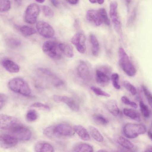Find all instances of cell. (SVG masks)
<instances>
[{
	"label": "cell",
	"mask_w": 152,
	"mask_h": 152,
	"mask_svg": "<svg viewBox=\"0 0 152 152\" xmlns=\"http://www.w3.org/2000/svg\"><path fill=\"white\" fill-rule=\"evenodd\" d=\"M145 126L141 124L128 123L123 128L124 135L129 138L136 137L139 135L144 134L146 132Z\"/></svg>",
	"instance_id": "cell-3"
},
{
	"label": "cell",
	"mask_w": 152,
	"mask_h": 152,
	"mask_svg": "<svg viewBox=\"0 0 152 152\" xmlns=\"http://www.w3.org/2000/svg\"><path fill=\"white\" fill-rule=\"evenodd\" d=\"M98 152H106L107 151L104 150H100L98 151Z\"/></svg>",
	"instance_id": "cell-52"
},
{
	"label": "cell",
	"mask_w": 152,
	"mask_h": 152,
	"mask_svg": "<svg viewBox=\"0 0 152 152\" xmlns=\"http://www.w3.org/2000/svg\"><path fill=\"white\" fill-rule=\"evenodd\" d=\"M125 0L127 4L128 5L130 4L132 0Z\"/></svg>",
	"instance_id": "cell-51"
},
{
	"label": "cell",
	"mask_w": 152,
	"mask_h": 152,
	"mask_svg": "<svg viewBox=\"0 0 152 152\" xmlns=\"http://www.w3.org/2000/svg\"><path fill=\"white\" fill-rule=\"evenodd\" d=\"M52 4L55 7H57L59 4V3L58 0H50Z\"/></svg>",
	"instance_id": "cell-45"
},
{
	"label": "cell",
	"mask_w": 152,
	"mask_h": 152,
	"mask_svg": "<svg viewBox=\"0 0 152 152\" xmlns=\"http://www.w3.org/2000/svg\"><path fill=\"white\" fill-rule=\"evenodd\" d=\"M58 47L61 53L68 58H72L74 56V52L72 46L65 43H58Z\"/></svg>",
	"instance_id": "cell-20"
},
{
	"label": "cell",
	"mask_w": 152,
	"mask_h": 152,
	"mask_svg": "<svg viewBox=\"0 0 152 152\" xmlns=\"http://www.w3.org/2000/svg\"><path fill=\"white\" fill-rule=\"evenodd\" d=\"M52 81L54 85L56 87L61 86L64 84V82L57 76L52 80Z\"/></svg>",
	"instance_id": "cell-42"
},
{
	"label": "cell",
	"mask_w": 152,
	"mask_h": 152,
	"mask_svg": "<svg viewBox=\"0 0 152 152\" xmlns=\"http://www.w3.org/2000/svg\"><path fill=\"white\" fill-rule=\"evenodd\" d=\"M67 1L71 4H75L78 3L79 0H67Z\"/></svg>",
	"instance_id": "cell-46"
},
{
	"label": "cell",
	"mask_w": 152,
	"mask_h": 152,
	"mask_svg": "<svg viewBox=\"0 0 152 152\" xmlns=\"http://www.w3.org/2000/svg\"><path fill=\"white\" fill-rule=\"evenodd\" d=\"M40 12L39 6L37 4L32 3L27 8L25 15L26 21L29 24H34L37 21Z\"/></svg>",
	"instance_id": "cell-6"
},
{
	"label": "cell",
	"mask_w": 152,
	"mask_h": 152,
	"mask_svg": "<svg viewBox=\"0 0 152 152\" xmlns=\"http://www.w3.org/2000/svg\"><path fill=\"white\" fill-rule=\"evenodd\" d=\"M111 70L109 67L103 66L96 71V79L97 82L102 86L107 85L109 82L110 78L108 75Z\"/></svg>",
	"instance_id": "cell-8"
},
{
	"label": "cell",
	"mask_w": 152,
	"mask_h": 152,
	"mask_svg": "<svg viewBox=\"0 0 152 152\" xmlns=\"http://www.w3.org/2000/svg\"><path fill=\"white\" fill-rule=\"evenodd\" d=\"M38 117V114L37 112L33 110H29L26 115V120L30 122H32L36 120Z\"/></svg>",
	"instance_id": "cell-30"
},
{
	"label": "cell",
	"mask_w": 152,
	"mask_h": 152,
	"mask_svg": "<svg viewBox=\"0 0 152 152\" xmlns=\"http://www.w3.org/2000/svg\"><path fill=\"white\" fill-rule=\"evenodd\" d=\"M54 130L56 135L65 136H72L75 133L73 129L66 124H60L54 126Z\"/></svg>",
	"instance_id": "cell-13"
},
{
	"label": "cell",
	"mask_w": 152,
	"mask_h": 152,
	"mask_svg": "<svg viewBox=\"0 0 152 152\" xmlns=\"http://www.w3.org/2000/svg\"><path fill=\"white\" fill-rule=\"evenodd\" d=\"M8 86L11 91L24 96H28L31 93V90L28 84L20 77H15L10 80Z\"/></svg>",
	"instance_id": "cell-2"
},
{
	"label": "cell",
	"mask_w": 152,
	"mask_h": 152,
	"mask_svg": "<svg viewBox=\"0 0 152 152\" xmlns=\"http://www.w3.org/2000/svg\"><path fill=\"white\" fill-rule=\"evenodd\" d=\"M42 11L45 16L48 18H51L54 15L53 10L49 7L44 5L42 7Z\"/></svg>",
	"instance_id": "cell-39"
},
{
	"label": "cell",
	"mask_w": 152,
	"mask_h": 152,
	"mask_svg": "<svg viewBox=\"0 0 152 152\" xmlns=\"http://www.w3.org/2000/svg\"><path fill=\"white\" fill-rule=\"evenodd\" d=\"M89 1L91 3H98L99 4H102L104 1V0H89Z\"/></svg>",
	"instance_id": "cell-44"
},
{
	"label": "cell",
	"mask_w": 152,
	"mask_h": 152,
	"mask_svg": "<svg viewBox=\"0 0 152 152\" xmlns=\"http://www.w3.org/2000/svg\"><path fill=\"white\" fill-rule=\"evenodd\" d=\"M75 152H92L93 149L91 145L86 143H82L76 146L74 149Z\"/></svg>",
	"instance_id": "cell-25"
},
{
	"label": "cell",
	"mask_w": 152,
	"mask_h": 152,
	"mask_svg": "<svg viewBox=\"0 0 152 152\" xmlns=\"http://www.w3.org/2000/svg\"><path fill=\"white\" fill-rule=\"evenodd\" d=\"M100 17L103 22L106 25L109 26L110 24V20L108 17L106 11L103 8H100L98 10Z\"/></svg>",
	"instance_id": "cell-28"
},
{
	"label": "cell",
	"mask_w": 152,
	"mask_h": 152,
	"mask_svg": "<svg viewBox=\"0 0 152 152\" xmlns=\"http://www.w3.org/2000/svg\"><path fill=\"white\" fill-rule=\"evenodd\" d=\"M73 129L82 140L88 141L90 140V137L88 132L82 126L80 125H75L73 127Z\"/></svg>",
	"instance_id": "cell-17"
},
{
	"label": "cell",
	"mask_w": 152,
	"mask_h": 152,
	"mask_svg": "<svg viewBox=\"0 0 152 152\" xmlns=\"http://www.w3.org/2000/svg\"><path fill=\"white\" fill-rule=\"evenodd\" d=\"M91 88L97 95L103 96L107 97H109L110 96V94L97 87L92 86L91 87Z\"/></svg>",
	"instance_id": "cell-34"
},
{
	"label": "cell",
	"mask_w": 152,
	"mask_h": 152,
	"mask_svg": "<svg viewBox=\"0 0 152 152\" xmlns=\"http://www.w3.org/2000/svg\"><path fill=\"white\" fill-rule=\"evenodd\" d=\"M117 141L121 146L128 149H131L134 146L133 144L131 142L122 137H119L117 139Z\"/></svg>",
	"instance_id": "cell-24"
},
{
	"label": "cell",
	"mask_w": 152,
	"mask_h": 152,
	"mask_svg": "<svg viewBox=\"0 0 152 152\" xmlns=\"http://www.w3.org/2000/svg\"><path fill=\"white\" fill-rule=\"evenodd\" d=\"M15 2L18 4H20L21 1L20 0H15Z\"/></svg>",
	"instance_id": "cell-49"
},
{
	"label": "cell",
	"mask_w": 152,
	"mask_h": 152,
	"mask_svg": "<svg viewBox=\"0 0 152 152\" xmlns=\"http://www.w3.org/2000/svg\"><path fill=\"white\" fill-rule=\"evenodd\" d=\"M2 64L4 68L8 72L11 73H17L20 70L18 65L9 59L4 60Z\"/></svg>",
	"instance_id": "cell-16"
},
{
	"label": "cell",
	"mask_w": 152,
	"mask_h": 152,
	"mask_svg": "<svg viewBox=\"0 0 152 152\" xmlns=\"http://www.w3.org/2000/svg\"><path fill=\"white\" fill-rule=\"evenodd\" d=\"M43 52L50 58L58 60L61 56L58 43L55 41H48L45 42L42 46Z\"/></svg>",
	"instance_id": "cell-4"
},
{
	"label": "cell",
	"mask_w": 152,
	"mask_h": 152,
	"mask_svg": "<svg viewBox=\"0 0 152 152\" xmlns=\"http://www.w3.org/2000/svg\"><path fill=\"white\" fill-rule=\"evenodd\" d=\"M18 140L11 134L0 135V148L7 149L15 147L17 144Z\"/></svg>",
	"instance_id": "cell-11"
},
{
	"label": "cell",
	"mask_w": 152,
	"mask_h": 152,
	"mask_svg": "<svg viewBox=\"0 0 152 152\" xmlns=\"http://www.w3.org/2000/svg\"><path fill=\"white\" fill-rule=\"evenodd\" d=\"M94 121L99 124L105 125L107 123V121L104 116L100 115H95L93 116Z\"/></svg>",
	"instance_id": "cell-38"
},
{
	"label": "cell",
	"mask_w": 152,
	"mask_h": 152,
	"mask_svg": "<svg viewBox=\"0 0 152 152\" xmlns=\"http://www.w3.org/2000/svg\"><path fill=\"white\" fill-rule=\"evenodd\" d=\"M88 130L92 137L96 140L99 142H102L103 141L102 135L95 127L90 126L88 127Z\"/></svg>",
	"instance_id": "cell-23"
},
{
	"label": "cell",
	"mask_w": 152,
	"mask_h": 152,
	"mask_svg": "<svg viewBox=\"0 0 152 152\" xmlns=\"http://www.w3.org/2000/svg\"><path fill=\"white\" fill-rule=\"evenodd\" d=\"M53 99L56 102H62L64 103L73 111H77L79 110V104L75 100L71 97L55 95L53 96Z\"/></svg>",
	"instance_id": "cell-12"
},
{
	"label": "cell",
	"mask_w": 152,
	"mask_h": 152,
	"mask_svg": "<svg viewBox=\"0 0 152 152\" xmlns=\"http://www.w3.org/2000/svg\"><path fill=\"white\" fill-rule=\"evenodd\" d=\"M123 113L125 115L133 120L137 121H140V113L134 109L125 108L124 109Z\"/></svg>",
	"instance_id": "cell-22"
},
{
	"label": "cell",
	"mask_w": 152,
	"mask_h": 152,
	"mask_svg": "<svg viewBox=\"0 0 152 152\" xmlns=\"http://www.w3.org/2000/svg\"><path fill=\"white\" fill-rule=\"evenodd\" d=\"M36 28L39 34L46 38L52 37L55 34L52 27L47 23L42 21H38L36 24Z\"/></svg>",
	"instance_id": "cell-9"
},
{
	"label": "cell",
	"mask_w": 152,
	"mask_h": 152,
	"mask_svg": "<svg viewBox=\"0 0 152 152\" xmlns=\"http://www.w3.org/2000/svg\"><path fill=\"white\" fill-rule=\"evenodd\" d=\"M86 17L88 21L96 26H100L103 22L98 11L97 10H88L86 13Z\"/></svg>",
	"instance_id": "cell-15"
},
{
	"label": "cell",
	"mask_w": 152,
	"mask_h": 152,
	"mask_svg": "<svg viewBox=\"0 0 152 152\" xmlns=\"http://www.w3.org/2000/svg\"><path fill=\"white\" fill-rule=\"evenodd\" d=\"M124 87L133 95L137 93V90L136 88L129 82L125 81L124 82Z\"/></svg>",
	"instance_id": "cell-35"
},
{
	"label": "cell",
	"mask_w": 152,
	"mask_h": 152,
	"mask_svg": "<svg viewBox=\"0 0 152 152\" xmlns=\"http://www.w3.org/2000/svg\"><path fill=\"white\" fill-rule=\"evenodd\" d=\"M16 118L4 114H0V129H11L20 124Z\"/></svg>",
	"instance_id": "cell-7"
},
{
	"label": "cell",
	"mask_w": 152,
	"mask_h": 152,
	"mask_svg": "<svg viewBox=\"0 0 152 152\" xmlns=\"http://www.w3.org/2000/svg\"><path fill=\"white\" fill-rule=\"evenodd\" d=\"M118 54L119 64L123 70L129 76H134L136 73V68L123 48H119Z\"/></svg>",
	"instance_id": "cell-1"
},
{
	"label": "cell",
	"mask_w": 152,
	"mask_h": 152,
	"mask_svg": "<svg viewBox=\"0 0 152 152\" xmlns=\"http://www.w3.org/2000/svg\"><path fill=\"white\" fill-rule=\"evenodd\" d=\"M36 152H52L54 151L53 146L50 143L44 142L37 143L34 146Z\"/></svg>",
	"instance_id": "cell-18"
},
{
	"label": "cell",
	"mask_w": 152,
	"mask_h": 152,
	"mask_svg": "<svg viewBox=\"0 0 152 152\" xmlns=\"http://www.w3.org/2000/svg\"><path fill=\"white\" fill-rule=\"evenodd\" d=\"M111 78L113 87L116 89H119L120 88V86L118 84V74L117 73H114L112 74Z\"/></svg>",
	"instance_id": "cell-37"
},
{
	"label": "cell",
	"mask_w": 152,
	"mask_h": 152,
	"mask_svg": "<svg viewBox=\"0 0 152 152\" xmlns=\"http://www.w3.org/2000/svg\"><path fill=\"white\" fill-rule=\"evenodd\" d=\"M11 134L18 140L26 141L29 140L31 136V132L26 127L19 124L10 130Z\"/></svg>",
	"instance_id": "cell-5"
},
{
	"label": "cell",
	"mask_w": 152,
	"mask_h": 152,
	"mask_svg": "<svg viewBox=\"0 0 152 152\" xmlns=\"http://www.w3.org/2000/svg\"><path fill=\"white\" fill-rule=\"evenodd\" d=\"M31 106L37 108H43L48 110H49L50 109L48 105L39 102L34 103L32 104Z\"/></svg>",
	"instance_id": "cell-41"
},
{
	"label": "cell",
	"mask_w": 152,
	"mask_h": 152,
	"mask_svg": "<svg viewBox=\"0 0 152 152\" xmlns=\"http://www.w3.org/2000/svg\"><path fill=\"white\" fill-rule=\"evenodd\" d=\"M20 31L22 34L26 36L31 35L37 32L36 30L34 28L26 26L21 27L20 28Z\"/></svg>",
	"instance_id": "cell-27"
},
{
	"label": "cell",
	"mask_w": 152,
	"mask_h": 152,
	"mask_svg": "<svg viewBox=\"0 0 152 152\" xmlns=\"http://www.w3.org/2000/svg\"><path fill=\"white\" fill-rule=\"evenodd\" d=\"M118 4L116 1L111 2L110 5L109 14L111 20L119 18L118 15Z\"/></svg>",
	"instance_id": "cell-26"
},
{
	"label": "cell",
	"mask_w": 152,
	"mask_h": 152,
	"mask_svg": "<svg viewBox=\"0 0 152 152\" xmlns=\"http://www.w3.org/2000/svg\"><path fill=\"white\" fill-rule=\"evenodd\" d=\"M10 2L9 0H0V12H5L10 8Z\"/></svg>",
	"instance_id": "cell-31"
},
{
	"label": "cell",
	"mask_w": 152,
	"mask_h": 152,
	"mask_svg": "<svg viewBox=\"0 0 152 152\" xmlns=\"http://www.w3.org/2000/svg\"><path fill=\"white\" fill-rule=\"evenodd\" d=\"M89 40L91 45V52L94 56H97L99 52V41L96 36L91 34L89 36Z\"/></svg>",
	"instance_id": "cell-19"
},
{
	"label": "cell",
	"mask_w": 152,
	"mask_h": 152,
	"mask_svg": "<svg viewBox=\"0 0 152 152\" xmlns=\"http://www.w3.org/2000/svg\"><path fill=\"white\" fill-rule=\"evenodd\" d=\"M6 44L10 47L15 48L18 47L21 44L20 41L16 38H8L6 41Z\"/></svg>",
	"instance_id": "cell-29"
},
{
	"label": "cell",
	"mask_w": 152,
	"mask_h": 152,
	"mask_svg": "<svg viewBox=\"0 0 152 152\" xmlns=\"http://www.w3.org/2000/svg\"><path fill=\"white\" fill-rule=\"evenodd\" d=\"M77 73L80 78L84 80H89L91 78V74L89 68L84 61H80L77 69Z\"/></svg>",
	"instance_id": "cell-14"
},
{
	"label": "cell",
	"mask_w": 152,
	"mask_h": 152,
	"mask_svg": "<svg viewBox=\"0 0 152 152\" xmlns=\"http://www.w3.org/2000/svg\"><path fill=\"white\" fill-rule=\"evenodd\" d=\"M142 88L149 104L151 107L152 96L151 92L148 88L144 85H142Z\"/></svg>",
	"instance_id": "cell-36"
},
{
	"label": "cell",
	"mask_w": 152,
	"mask_h": 152,
	"mask_svg": "<svg viewBox=\"0 0 152 152\" xmlns=\"http://www.w3.org/2000/svg\"><path fill=\"white\" fill-rule=\"evenodd\" d=\"M54 126H50L45 129L43 131L44 135L49 138H52L56 135L54 130Z\"/></svg>",
	"instance_id": "cell-33"
},
{
	"label": "cell",
	"mask_w": 152,
	"mask_h": 152,
	"mask_svg": "<svg viewBox=\"0 0 152 152\" xmlns=\"http://www.w3.org/2000/svg\"><path fill=\"white\" fill-rule=\"evenodd\" d=\"M139 106L142 114L145 118H148L150 116V111L148 106L144 102L141 101L139 103Z\"/></svg>",
	"instance_id": "cell-32"
},
{
	"label": "cell",
	"mask_w": 152,
	"mask_h": 152,
	"mask_svg": "<svg viewBox=\"0 0 152 152\" xmlns=\"http://www.w3.org/2000/svg\"><path fill=\"white\" fill-rule=\"evenodd\" d=\"M72 43L74 45L80 53H84L86 50V37L83 33H77L75 34L71 39Z\"/></svg>",
	"instance_id": "cell-10"
},
{
	"label": "cell",
	"mask_w": 152,
	"mask_h": 152,
	"mask_svg": "<svg viewBox=\"0 0 152 152\" xmlns=\"http://www.w3.org/2000/svg\"><path fill=\"white\" fill-rule=\"evenodd\" d=\"M121 101L125 104L129 105L134 108L137 107V104L134 102L130 100L127 97L123 96L121 97Z\"/></svg>",
	"instance_id": "cell-40"
},
{
	"label": "cell",
	"mask_w": 152,
	"mask_h": 152,
	"mask_svg": "<svg viewBox=\"0 0 152 152\" xmlns=\"http://www.w3.org/2000/svg\"><path fill=\"white\" fill-rule=\"evenodd\" d=\"M37 2L39 3H42L44 2L45 0H35Z\"/></svg>",
	"instance_id": "cell-50"
},
{
	"label": "cell",
	"mask_w": 152,
	"mask_h": 152,
	"mask_svg": "<svg viewBox=\"0 0 152 152\" xmlns=\"http://www.w3.org/2000/svg\"><path fill=\"white\" fill-rule=\"evenodd\" d=\"M107 107L109 111L113 115L117 116L119 114L120 110L116 100L112 99L109 101L107 103Z\"/></svg>",
	"instance_id": "cell-21"
},
{
	"label": "cell",
	"mask_w": 152,
	"mask_h": 152,
	"mask_svg": "<svg viewBox=\"0 0 152 152\" xmlns=\"http://www.w3.org/2000/svg\"><path fill=\"white\" fill-rule=\"evenodd\" d=\"M148 136L149 138L151 139V140H152V133L150 131H149L148 132Z\"/></svg>",
	"instance_id": "cell-48"
},
{
	"label": "cell",
	"mask_w": 152,
	"mask_h": 152,
	"mask_svg": "<svg viewBox=\"0 0 152 152\" xmlns=\"http://www.w3.org/2000/svg\"><path fill=\"white\" fill-rule=\"evenodd\" d=\"M152 150V147L151 145H148L146 148L145 152H151Z\"/></svg>",
	"instance_id": "cell-47"
},
{
	"label": "cell",
	"mask_w": 152,
	"mask_h": 152,
	"mask_svg": "<svg viewBox=\"0 0 152 152\" xmlns=\"http://www.w3.org/2000/svg\"><path fill=\"white\" fill-rule=\"evenodd\" d=\"M6 100V96L4 94L0 93V109L4 106Z\"/></svg>",
	"instance_id": "cell-43"
}]
</instances>
